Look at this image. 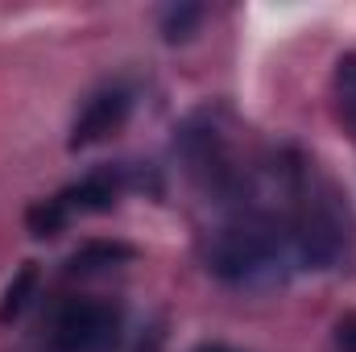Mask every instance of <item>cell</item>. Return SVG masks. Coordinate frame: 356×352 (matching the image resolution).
Here are the masks:
<instances>
[{"label": "cell", "instance_id": "6da1fadb", "mask_svg": "<svg viewBox=\"0 0 356 352\" xmlns=\"http://www.w3.org/2000/svg\"><path fill=\"white\" fill-rule=\"evenodd\" d=\"M120 332V315L108 303H71L63 307L58 323H54V344L63 352H108L116 344Z\"/></svg>", "mask_w": 356, "mask_h": 352}, {"label": "cell", "instance_id": "7a4b0ae2", "mask_svg": "<svg viewBox=\"0 0 356 352\" xmlns=\"http://www.w3.org/2000/svg\"><path fill=\"white\" fill-rule=\"evenodd\" d=\"M124 116H129V95L124 91H99V95H91L88 108L75 120V129H71V150H83L91 141L108 137Z\"/></svg>", "mask_w": 356, "mask_h": 352}, {"label": "cell", "instance_id": "3957f363", "mask_svg": "<svg viewBox=\"0 0 356 352\" xmlns=\"http://www.w3.org/2000/svg\"><path fill=\"white\" fill-rule=\"evenodd\" d=\"M112 199H116V186L108 182V178H83L79 186H67L63 195H58V203L67 207V211H104V207H112Z\"/></svg>", "mask_w": 356, "mask_h": 352}, {"label": "cell", "instance_id": "277c9868", "mask_svg": "<svg viewBox=\"0 0 356 352\" xmlns=\"http://www.w3.org/2000/svg\"><path fill=\"white\" fill-rule=\"evenodd\" d=\"M33 290H38V265L25 262L17 269V278L8 282V290H4V298H0V323H13L25 307H29V298H33Z\"/></svg>", "mask_w": 356, "mask_h": 352}, {"label": "cell", "instance_id": "5b68a950", "mask_svg": "<svg viewBox=\"0 0 356 352\" xmlns=\"http://www.w3.org/2000/svg\"><path fill=\"white\" fill-rule=\"evenodd\" d=\"M63 224H67V207H63L58 199L29 207V232H33V237H54Z\"/></svg>", "mask_w": 356, "mask_h": 352}, {"label": "cell", "instance_id": "8992f818", "mask_svg": "<svg viewBox=\"0 0 356 352\" xmlns=\"http://www.w3.org/2000/svg\"><path fill=\"white\" fill-rule=\"evenodd\" d=\"M124 257H133V249H124V245H88L71 257V269H95V265H112Z\"/></svg>", "mask_w": 356, "mask_h": 352}, {"label": "cell", "instance_id": "52a82bcc", "mask_svg": "<svg viewBox=\"0 0 356 352\" xmlns=\"http://www.w3.org/2000/svg\"><path fill=\"white\" fill-rule=\"evenodd\" d=\"M191 21H199V8H182V13H170L166 17V38L170 42H182V38H191L186 29H191Z\"/></svg>", "mask_w": 356, "mask_h": 352}, {"label": "cell", "instance_id": "ba28073f", "mask_svg": "<svg viewBox=\"0 0 356 352\" xmlns=\"http://www.w3.org/2000/svg\"><path fill=\"white\" fill-rule=\"evenodd\" d=\"M336 352H356V311L336 323Z\"/></svg>", "mask_w": 356, "mask_h": 352}, {"label": "cell", "instance_id": "9c48e42d", "mask_svg": "<svg viewBox=\"0 0 356 352\" xmlns=\"http://www.w3.org/2000/svg\"><path fill=\"white\" fill-rule=\"evenodd\" d=\"M199 352H228V349H220V344H211V349H199Z\"/></svg>", "mask_w": 356, "mask_h": 352}]
</instances>
